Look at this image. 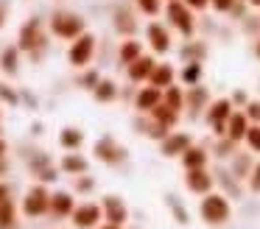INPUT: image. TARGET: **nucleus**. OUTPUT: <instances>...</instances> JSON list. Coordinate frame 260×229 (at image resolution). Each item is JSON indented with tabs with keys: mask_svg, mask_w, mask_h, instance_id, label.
<instances>
[{
	"mask_svg": "<svg viewBox=\"0 0 260 229\" xmlns=\"http://www.w3.org/2000/svg\"><path fill=\"white\" fill-rule=\"evenodd\" d=\"M165 22L171 25V31L179 34L182 39H193L196 37V28H199V20H196V11L185 3V0H165Z\"/></svg>",
	"mask_w": 260,
	"mask_h": 229,
	"instance_id": "f257e3e1",
	"label": "nucleus"
},
{
	"mask_svg": "<svg viewBox=\"0 0 260 229\" xmlns=\"http://www.w3.org/2000/svg\"><path fill=\"white\" fill-rule=\"evenodd\" d=\"M48 31L53 34L56 39H64V42H73L76 37H81V34L87 31V20L81 14H76V11H53L51 20H48Z\"/></svg>",
	"mask_w": 260,
	"mask_h": 229,
	"instance_id": "f03ea898",
	"label": "nucleus"
},
{
	"mask_svg": "<svg viewBox=\"0 0 260 229\" xmlns=\"http://www.w3.org/2000/svg\"><path fill=\"white\" fill-rule=\"evenodd\" d=\"M17 48L23 50V53H31L34 59L48 48V31H45V25H42L40 17H31V20H25L23 25H20Z\"/></svg>",
	"mask_w": 260,
	"mask_h": 229,
	"instance_id": "7ed1b4c3",
	"label": "nucleus"
},
{
	"mask_svg": "<svg viewBox=\"0 0 260 229\" xmlns=\"http://www.w3.org/2000/svg\"><path fill=\"white\" fill-rule=\"evenodd\" d=\"M232 215L230 199L224 193H213L210 190L207 195H202V204H199V218H202L207 226H224Z\"/></svg>",
	"mask_w": 260,
	"mask_h": 229,
	"instance_id": "20e7f679",
	"label": "nucleus"
},
{
	"mask_svg": "<svg viewBox=\"0 0 260 229\" xmlns=\"http://www.w3.org/2000/svg\"><path fill=\"white\" fill-rule=\"evenodd\" d=\"M143 34H146L148 50H151L154 56H165V53H171V50H174V31H171L168 22L151 20L146 28H143Z\"/></svg>",
	"mask_w": 260,
	"mask_h": 229,
	"instance_id": "39448f33",
	"label": "nucleus"
},
{
	"mask_svg": "<svg viewBox=\"0 0 260 229\" xmlns=\"http://www.w3.org/2000/svg\"><path fill=\"white\" fill-rule=\"evenodd\" d=\"M95 48H98V39L92 37L90 31H84L81 37H76L68 48V64L76 67V70H84L90 67L92 56H95Z\"/></svg>",
	"mask_w": 260,
	"mask_h": 229,
	"instance_id": "423d86ee",
	"label": "nucleus"
},
{
	"mask_svg": "<svg viewBox=\"0 0 260 229\" xmlns=\"http://www.w3.org/2000/svg\"><path fill=\"white\" fill-rule=\"evenodd\" d=\"M48 207H51V190L42 182L34 184V187H28V193H25V199H23V215L25 218H40L48 212Z\"/></svg>",
	"mask_w": 260,
	"mask_h": 229,
	"instance_id": "0eeeda50",
	"label": "nucleus"
},
{
	"mask_svg": "<svg viewBox=\"0 0 260 229\" xmlns=\"http://www.w3.org/2000/svg\"><path fill=\"white\" fill-rule=\"evenodd\" d=\"M232 112H235V106H232L230 98H215L207 106V123L215 137H226V120H230Z\"/></svg>",
	"mask_w": 260,
	"mask_h": 229,
	"instance_id": "6e6552de",
	"label": "nucleus"
},
{
	"mask_svg": "<svg viewBox=\"0 0 260 229\" xmlns=\"http://www.w3.org/2000/svg\"><path fill=\"white\" fill-rule=\"evenodd\" d=\"M76 229H98L104 221V210L101 204H92V201H84V204H76L73 215H70Z\"/></svg>",
	"mask_w": 260,
	"mask_h": 229,
	"instance_id": "1a4fd4ad",
	"label": "nucleus"
},
{
	"mask_svg": "<svg viewBox=\"0 0 260 229\" xmlns=\"http://www.w3.org/2000/svg\"><path fill=\"white\" fill-rule=\"evenodd\" d=\"M101 210H104V221L107 223L126 226V221H129V207H126V201L120 199V195H104Z\"/></svg>",
	"mask_w": 260,
	"mask_h": 229,
	"instance_id": "9d476101",
	"label": "nucleus"
},
{
	"mask_svg": "<svg viewBox=\"0 0 260 229\" xmlns=\"http://www.w3.org/2000/svg\"><path fill=\"white\" fill-rule=\"evenodd\" d=\"M92 151H95V156L104 162V165H120V162L126 159V148L120 143H115L112 137H101Z\"/></svg>",
	"mask_w": 260,
	"mask_h": 229,
	"instance_id": "9b49d317",
	"label": "nucleus"
},
{
	"mask_svg": "<svg viewBox=\"0 0 260 229\" xmlns=\"http://www.w3.org/2000/svg\"><path fill=\"white\" fill-rule=\"evenodd\" d=\"M190 145H193V137L187 132H168L162 140H159L162 156H182Z\"/></svg>",
	"mask_w": 260,
	"mask_h": 229,
	"instance_id": "f8f14e48",
	"label": "nucleus"
},
{
	"mask_svg": "<svg viewBox=\"0 0 260 229\" xmlns=\"http://www.w3.org/2000/svg\"><path fill=\"white\" fill-rule=\"evenodd\" d=\"M213 184H215V179L207 168H193L185 176V187H187V193H193V195H207L210 190H213Z\"/></svg>",
	"mask_w": 260,
	"mask_h": 229,
	"instance_id": "ddd939ff",
	"label": "nucleus"
},
{
	"mask_svg": "<svg viewBox=\"0 0 260 229\" xmlns=\"http://www.w3.org/2000/svg\"><path fill=\"white\" fill-rule=\"evenodd\" d=\"M154 67H157V59H154L151 53H143L137 61H132V64L126 67V78H129L132 84H148Z\"/></svg>",
	"mask_w": 260,
	"mask_h": 229,
	"instance_id": "4468645a",
	"label": "nucleus"
},
{
	"mask_svg": "<svg viewBox=\"0 0 260 229\" xmlns=\"http://www.w3.org/2000/svg\"><path fill=\"white\" fill-rule=\"evenodd\" d=\"M162 104V89L154 87V84H146V87L137 89L135 95V109L140 112V115H148V112L154 109V106Z\"/></svg>",
	"mask_w": 260,
	"mask_h": 229,
	"instance_id": "2eb2a0df",
	"label": "nucleus"
},
{
	"mask_svg": "<svg viewBox=\"0 0 260 229\" xmlns=\"http://www.w3.org/2000/svg\"><path fill=\"white\" fill-rule=\"evenodd\" d=\"M146 53V48H143V42L137 37H123V42H120V48H118V64L123 67H129L132 61H137L140 56Z\"/></svg>",
	"mask_w": 260,
	"mask_h": 229,
	"instance_id": "dca6fc26",
	"label": "nucleus"
},
{
	"mask_svg": "<svg viewBox=\"0 0 260 229\" xmlns=\"http://www.w3.org/2000/svg\"><path fill=\"white\" fill-rule=\"evenodd\" d=\"M73 210H76V199L68 193V190L51 193V207H48V212H51L53 218H70Z\"/></svg>",
	"mask_w": 260,
	"mask_h": 229,
	"instance_id": "f3484780",
	"label": "nucleus"
},
{
	"mask_svg": "<svg viewBox=\"0 0 260 229\" xmlns=\"http://www.w3.org/2000/svg\"><path fill=\"white\" fill-rule=\"evenodd\" d=\"M249 126H252V120L246 117V112L243 109H235L230 115V120H226V137L232 140V143H241L243 137H246Z\"/></svg>",
	"mask_w": 260,
	"mask_h": 229,
	"instance_id": "a211bd4d",
	"label": "nucleus"
},
{
	"mask_svg": "<svg viewBox=\"0 0 260 229\" xmlns=\"http://www.w3.org/2000/svg\"><path fill=\"white\" fill-rule=\"evenodd\" d=\"M176 67L171 64V61H157V67H154V73H151V78H148V84H154V87H159V89H165V87H171V84L176 81Z\"/></svg>",
	"mask_w": 260,
	"mask_h": 229,
	"instance_id": "6ab92c4d",
	"label": "nucleus"
},
{
	"mask_svg": "<svg viewBox=\"0 0 260 229\" xmlns=\"http://www.w3.org/2000/svg\"><path fill=\"white\" fill-rule=\"evenodd\" d=\"M207 106H210V92L202 87V84L187 87V92H185V109H190L193 115H196V112L207 109Z\"/></svg>",
	"mask_w": 260,
	"mask_h": 229,
	"instance_id": "aec40b11",
	"label": "nucleus"
},
{
	"mask_svg": "<svg viewBox=\"0 0 260 229\" xmlns=\"http://www.w3.org/2000/svg\"><path fill=\"white\" fill-rule=\"evenodd\" d=\"M87 168H90V162L81 154H76V151H68L62 156V162H59V171L68 173V176H81V173H87Z\"/></svg>",
	"mask_w": 260,
	"mask_h": 229,
	"instance_id": "412c9836",
	"label": "nucleus"
},
{
	"mask_svg": "<svg viewBox=\"0 0 260 229\" xmlns=\"http://www.w3.org/2000/svg\"><path fill=\"white\" fill-rule=\"evenodd\" d=\"M202 76H204V61H182V70L176 78L185 87H196V84H202Z\"/></svg>",
	"mask_w": 260,
	"mask_h": 229,
	"instance_id": "4be33fe9",
	"label": "nucleus"
},
{
	"mask_svg": "<svg viewBox=\"0 0 260 229\" xmlns=\"http://www.w3.org/2000/svg\"><path fill=\"white\" fill-rule=\"evenodd\" d=\"M207 53H210V48H207V42H202V39H187V42L182 45V50H179L182 61H204Z\"/></svg>",
	"mask_w": 260,
	"mask_h": 229,
	"instance_id": "5701e85b",
	"label": "nucleus"
},
{
	"mask_svg": "<svg viewBox=\"0 0 260 229\" xmlns=\"http://www.w3.org/2000/svg\"><path fill=\"white\" fill-rule=\"evenodd\" d=\"M115 31L120 34V37H135V31H137V20H135V14H132L129 9H115Z\"/></svg>",
	"mask_w": 260,
	"mask_h": 229,
	"instance_id": "b1692460",
	"label": "nucleus"
},
{
	"mask_svg": "<svg viewBox=\"0 0 260 229\" xmlns=\"http://www.w3.org/2000/svg\"><path fill=\"white\" fill-rule=\"evenodd\" d=\"M179 159H182V165H185V171H193V168H207L210 154L202 148V145H190Z\"/></svg>",
	"mask_w": 260,
	"mask_h": 229,
	"instance_id": "393cba45",
	"label": "nucleus"
},
{
	"mask_svg": "<svg viewBox=\"0 0 260 229\" xmlns=\"http://www.w3.org/2000/svg\"><path fill=\"white\" fill-rule=\"evenodd\" d=\"M20 53H23V50H20L17 45L3 48V53H0V70L6 73V76H17L20 73Z\"/></svg>",
	"mask_w": 260,
	"mask_h": 229,
	"instance_id": "a878e982",
	"label": "nucleus"
},
{
	"mask_svg": "<svg viewBox=\"0 0 260 229\" xmlns=\"http://www.w3.org/2000/svg\"><path fill=\"white\" fill-rule=\"evenodd\" d=\"M148 117H151L154 123H159V126H165L168 132L176 126V123H179V112H174L168 104H159V106H154V109L148 112Z\"/></svg>",
	"mask_w": 260,
	"mask_h": 229,
	"instance_id": "bb28decb",
	"label": "nucleus"
},
{
	"mask_svg": "<svg viewBox=\"0 0 260 229\" xmlns=\"http://www.w3.org/2000/svg\"><path fill=\"white\" fill-rule=\"evenodd\" d=\"M92 98H95L98 104H112V101L118 98V84H115L112 78H101V81L95 84V89H92Z\"/></svg>",
	"mask_w": 260,
	"mask_h": 229,
	"instance_id": "cd10ccee",
	"label": "nucleus"
},
{
	"mask_svg": "<svg viewBox=\"0 0 260 229\" xmlns=\"http://www.w3.org/2000/svg\"><path fill=\"white\" fill-rule=\"evenodd\" d=\"M81 143H84V132H81V128L68 126V128L59 132V145H62L64 151H79Z\"/></svg>",
	"mask_w": 260,
	"mask_h": 229,
	"instance_id": "c85d7f7f",
	"label": "nucleus"
},
{
	"mask_svg": "<svg viewBox=\"0 0 260 229\" xmlns=\"http://www.w3.org/2000/svg\"><path fill=\"white\" fill-rule=\"evenodd\" d=\"M162 104H168L174 112H182L185 109V89L176 87V81H174L171 87L162 89Z\"/></svg>",
	"mask_w": 260,
	"mask_h": 229,
	"instance_id": "c756f323",
	"label": "nucleus"
},
{
	"mask_svg": "<svg viewBox=\"0 0 260 229\" xmlns=\"http://www.w3.org/2000/svg\"><path fill=\"white\" fill-rule=\"evenodd\" d=\"M0 229H17V207L12 199L0 201Z\"/></svg>",
	"mask_w": 260,
	"mask_h": 229,
	"instance_id": "7c9ffc66",
	"label": "nucleus"
},
{
	"mask_svg": "<svg viewBox=\"0 0 260 229\" xmlns=\"http://www.w3.org/2000/svg\"><path fill=\"white\" fill-rule=\"evenodd\" d=\"M135 6H137V11L146 14V17H159L165 9V0H135Z\"/></svg>",
	"mask_w": 260,
	"mask_h": 229,
	"instance_id": "2f4dec72",
	"label": "nucleus"
},
{
	"mask_svg": "<svg viewBox=\"0 0 260 229\" xmlns=\"http://www.w3.org/2000/svg\"><path fill=\"white\" fill-rule=\"evenodd\" d=\"M252 159H249V154H238L235 159H232V173H235L238 179H249V173H252Z\"/></svg>",
	"mask_w": 260,
	"mask_h": 229,
	"instance_id": "473e14b6",
	"label": "nucleus"
},
{
	"mask_svg": "<svg viewBox=\"0 0 260 229\" xmlns=\"http://www.w3.org/2000/svg\"><path fill=\"white\" fill-rule=\"evenodd\" d=\"M101 81V73L98 70H90V67H84V70H81V76H79V87H84V89H95V84Z\"/></svg>",
	"mask_w": 260,
	"mask_h": 229,
	"instance_id": "72a5a7b5",
	"label": "nucleus"
},
{
	"mask_svg": "<svg viewBox=\"0 0 260 229\" xmlns=\"http://www.w3.org/2000/svg\"><path fill=\"white\" fill-rule=\"evenodd\" d=\"M243 143L249 145V151H252V154H260V123H252V126H249Z\"/></svg>",
	"mask_w": 260,
	"mask_h": 229,
	"instance_id": "f704fd0d",
	"label": "nucleus"
},
{
	"mask_svg": "<svg viewBox=\"0 0 260 229\" xmlns=\"http://www.w3.org/2000/svg\"><path fill=\"white\" fill-rule=\"evenodd\" d=\"M0 101H3V104H9V106H17L20 104V95L14 92V87H9V84L0 81Z\"/></svg>",
	"mask_w": 260,
	"mask_h": 229,
	"instance_id": "c9c22d12",
	"label": "nucleus"
},
{
	"mask_svg": "<svg viewBox=\"0 0 260 229\" xmlns=\"http://www.w3.org/2000/svg\"><path fill=\"white\" fill-rule=\"evenodd\" d=\"M238 6V0H210V9L215 14H232V9Z\"/></svg>",
	"mask_w": 260,
	"mask_h": 229,
	"instance_id": "e433bc0d",
	"label": "nucleus"
},
{
	"mask_svg": "<svg viewBox=\"0 0 260 229\" xmlns=\"http://www.w3.org/2000/svg\"><path fill=\"white\" fill-rule=\"evenodd\" d=\"M221 143L215 145V156H218V159H226V156H232V148H235L238 143H232L230 137H218Z\"/></svg>",
	"mask_w": 260,
	"mask_h": 229,
	"instance_id": "4c0bfd02",
	"label": "nucleus"
},
{
	"mask_svg": "<svg viewBox=\"0 0 260 229\" xmlns=\"http://www.w3.org/2000/svg\"><path fill=\"white\" fill-rule=\"evenodd\" d=\"M92 187H95V179L92 176H76V193H92Z\"/></svg>",
	"mask_w": 260,
	"mask_h": 229,
	"instance_id": "58836bf2",
	"label": "nucleus"
},
{
	"mask_svg": "<svg viewBox=\"0 0 260 229\" xmlns=\"http://www.w3.org/2000/svg\"><path fill=\"white\" fill-rule=\"evenodd\" d=\"M168 207L176 212V221H179V223H187V212H185V207L176 201V195H168Z\"/></svg>",
	"mask_w": 260,
	"mask_h": 229,
	"instance_id": "ea45409f",
	"label": "nucleus"
},
{
	"mask_svg": "<svg viewBox=\"0 0 260 229\" xmlns=\"http://www.w3.org/2000/svg\"><path fill=\"white\" fill-rule=\"evenodd\" d=\"M243 112H246V117L252 123H260V101H249V104L243 106Z\"/></svg>",
	"mask_w": 260,
	"mask_h": 229,
	"instance_id": "a19ab883",
	"label": "nucleus"
},
{
	"mask_svg": "<svg viewBox=\"0 0 260 229\" xmlns=\"http://www.w3.org/2000/svg\"><path fill=\"white\" fill-rule=\"evenodd\" d=\"M56 173H59V171H56V168H51V165H45V168H40V171H37V176H40V182H42V184H45V182H56V179H59V176H56Z\"/></svg>",
	"mask_w": 260,
	"mask_h": 229,
	"instance_id": "79ce46f5",
	"label": "nucleus"
},
{
	"mask_svg": "<svg viewBox=\"0 0 260 229\" xmlns=\"http://www.w3.org/2000/svg\"><path fill=\"white\" fill-rule=\"evenodd\" d=\"M249 190H252V193H260V162L252 168V173H249Z\"/></svg>",
	"mask_w": 260,
	"mask_h": 229,
	"instance_id": "37998d69",
	"label": "nucleus"
},
{
	"mask_svg": "<svg viewBox=\"0 0 260 229\" xmlns=\"http://www.w3.org/2000/svg\"><path fill=\"white\" fill-rule=\"evenodd\" d=\"M232 106H241V109H243V106H246L249 104V95L246 92H243V89H235V92H232Z\"/></svg>",
	"mask_w": 260,
	"mask_h": 229,
	"instance_id": "c03bdc74",
	"label": "nucleus"
},
{
	"mask_svg": "<svg viewBox=\"0 0 260 229\" xmlns=\"http://www.w3.org/2000/svg\"><path fill=\"white\" fill-rule=\"evenodd\" d=\"M185 3L190 6L196 14H199V11H207V9H210V0H185Z\"/></svg>",
	"mask_w": 260,
	"mask_h": 229,
	"instance_id": "a18cd8bd",
	"label": "nucleus"
},
{
	"mask_svg": "<svg viewBox=\"0 0 260 229\" xmlns=\"http://www.w3.org/2000/svg\"><path fill=\"white\" fill-rule=\"evenodd\" d=\"M9 20V0H0V28L6 25Z\"/></svg>",
	"mask_w": 260,
	"mask_h": 229,
	"instance_id": "49530a36",
	"label": "nucleus"
},
{
	"mask_svg": "<svg viewBox=\"0 0 260 229\" xmlns=\"http://www.w3.org/2000/svg\"><path fill=\"white\" fill-rule=\"evenodd\" d=\"M6 199H12V187L6 182H0V201H6Z\"/></svg>",
	"mask_w": 260,
	"mask_h": 229,
	"instance_id": "de8ad7c7",
	"label": "nucleus"
},
{
	"mask_svg": "<svg viewBox=\"0 0 260 229\" xmlns=\"http://www.w3.org/2000/svg\"><path fill=\"white\" fill-rule=\"evenodd\" d=\"M6 171H9V159H6V156H0V176H3Z\"/></svg>",
	"mask_w": 260,
	"mask_h": 229,
	"instance_id": "09e8293b",
	"label": "nucleus"
},
{
	"mask_svg": "<svg viewBox=\"0 0 260 229\" xmlns=\"http://www.w3.org/2000/svg\"><path fill=\"white\" fill-rule=\"evenodd\" d=\"M6 151H9V145H6V140L0 137V156H6Z\"/></svg>",
	"mask_w": 260,
	"mask_h": 229,
	"instance_id": "8fccbe9b",
	"label": "nucleus"
},
{
	"mask_svg": "<svg viewBox=\"0 0 260 229\" xmlns=\"http://www.w3.org/2000/svg\"><path fill=\"white\" fill-rule=\"evenodd\" d=\"M252 50H254V56H257V59H260V37L254 39V48H252Z\"/></svg>",
	"mask_w": 260,
	"mask_h": 229,
	"instance_id": "3c124183",
	"label": "nucleus"
},
{
	"mask_svg": "<svg viewBox=\"0 0 260 229\" xmlns=\"http://www.w3.org/2000/svg\"><path fill=\"white\" fill-rule=\"evenodd\" d=\"M246 6L249 9H260V0H246Z\"/></svg>",
	"mask_w": 260,
	"mask_h": 229,
	"instance_id": "603ef678",
	"label": "nucleus"
},
{
	"mask_svg": "<svg viewBox=\"0 0 260 229\" xmlns=\"http://www.w3.org/2000/svg\"><path fill=\"white\" fill-rule=\"evenodd\" d=\"M98 229H123V226H118V223H104V226H98Z\"/></svg>",
	"mask_w": 260,
	"mask_h": 229,
	"instance_id": "864d4df0",
	"label": "nucleus"
}]
</instances>
